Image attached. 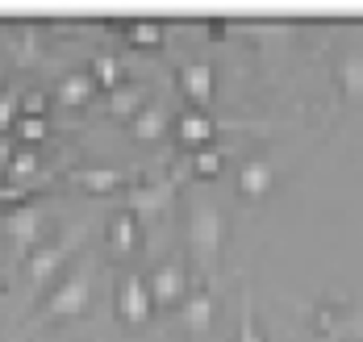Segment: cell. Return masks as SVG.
<instances>
[{
    "mask_svg": "<svg viewBox=\"0 0 363 342\" xmlns=\"http://www.w3.org/2000/svg\"><path fill=\"white\" fill-rule=\"evenodd\" d=\"M159 125H163V117L159 113H143L138 117V134H159Z\"/></svg>",
    "mask_w": 363,
    "mask_h": 342,
    "instance_id": "cell-5",
    "label": "cell"
},
{
    "mask_svg": "<svg viewBox=\"0 0 363 342\" xmlns=\"http://www.w3.org/2000/svg\"><path fill=\"white\" fill-rule=\"evenodd\" d=\"M79 301H84V275H72L63 288H55V297L46 301V313H72L79 309Z\"/></svg>",
    "mask_w": 363,
    "mask_h": 342,
    "instance_id": "cell-2",
    "label": "cell"
},
{
    "mask_svg": "<svg viewBox=\"0 0 363 342\" xmlns=\"http://www.w3.org/2000/svg\"><path fill=\"white\" fill-rule=\"evenodd\" d=\"M117 304H121V313L125 317H143L146 309H150V297H146V288H143V280H125L121 288H117Z\"/></svg>",
    "mask_w": 363,
    "mask_h": 342,
    "instance_id": "cell-1",
    "label": "cell"
},
{
    "mask_svg": "<svg viewBox=\"0 0 363 342\" xmlns=\"http://www.w3.org/2000/svg\"><path fill=\"white\" fill-rule=\"evenodd\" d=\"M9 113H13V96H0V121H9Z\"/></svg>",
    "mask_w": 363,
    "mask_h": 342,
    "instance_id": "cell-6",
    "label": "cell"
},
{
    "mask_svg": "<svg viewBox=\"0 0 363 342\" xmlns=\"http://www.w3.org/2000/svg\"><path fill=\"white\" fill-rule=\"evenodd\" d=\"M88 88H92L88 76H67V79H63V96H67V101H84V96H88Z\"/></svg>",
    "mask_w": 363,
    "mask_h": 342,
    "instance_id": "cell-4",
    "label": "cell"
},
{
    "mask_svg": "<svg viewBox=\"0 0 363 342\" xmlns=\"http://www.w3.org/2000/svg\"><path fill=\"white\" fill-rule=\"evenodd\" d=\"M176 288H180L176 267H163V271L155 275V297H159V301H167V297H176Z\"/></svg>",
    "mask_w": 363,
    "mask_h": 342,
    "instance_id": "cell-3",
    "label": "cell"
}]
</instances>
